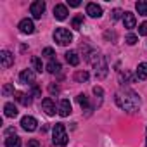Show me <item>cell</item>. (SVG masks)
<instances>
[{"mask_svg": "<svg viewBox=\"0 0 147 147\" xmlns=\"http://www.w3.org/2000/svg\"><path fill=\"white\" fill-rule=\"evenodd\" d=\"M114 100H116V104H118L119 109H123V111H126V113H130V114L137 113L138 107H140V97H138L133 90H130V88H121V90H118Z\"/></svg>", "mask_w": 147, "mask_h": 147, "instance_id": "cell-1", "label": "cell"}, {"mask_svg": "<svg viewBox=\"0 0 147 147\" xmlns=\"http://www.w3.org/2000/svg\"><path fill=\"white\" fill-rule=\"evenodd\" d=\"M52 142L55 144V145H66L67 144V133H66V128H64V125L62 123H57L55 126H54V130H52Z\"/></svg>", "mask_w": 147, "mask_h": 147, "instance_id": "cell-2", "label": "cell"}, {"mask_svg": "<svg viewBox=\"0 0 147 147\" xmlns=\"http://www.w3.org/2000/svg\"><path fill=\"white\" fill-rule=\"evenodd\" d=\"M54 40L59 43V45H69L73 42V33L66 28H57L54 31Z\"/></svg>", "mask_w": 147, "mask_h": 147, "instance_id": "cell-3", "label": "cell"}, {"mask_svg": "<svg viewBox=\"0 0 147 147\" xmlns=\"http://www.w3.org/2000/svg\"><path fill=\"white\" fill-rule=\"evenodd\" d=\"M106 75H107V62H106V59L100 55V57L97 59V62H95V76H97L99 80H102V78H106Z\"/></svg>", "mask_w": 147, "mask_h": 147, "instance_id": "cell-4", "label": "cell"}, {"mask_svg": "<svg viewBox=\"0 0 147 147\" xmlns=\"http://www.w3.org/2000/svg\"><path fill=\"white\" fill-rule=\"evenodd\" d=\"M30 12L33 14L35 19H40L43 16V12H45V2H43V0H36V2H33L31 7H30Z\"/></svg>", "mask_w": 147, "mask_h": 147, "instance_id": "cell-5", "label": "cell"}, {"mask_svg": "<svg viewBox=\"0 0 147 147\" xmlns=\"http://www.w3.org/2000/svg\"><path fill=\"white\" fill-rule=\"evenodd\" d=\"M36 125H38V121H36L33 116H24V118L21 119V126H23L26 131H35V130H36Z\"/></svg>", "mask_w": 147, "mask_h": 147, "instance_id": "cell-6", "label": "cell"}, {"mask_svg": "<svg viewBox=\"0 0 147 147\" xmlns=\"http://www.w3.org/2000/svg\"><path fill=\"white\" fill-rule=\"evenodd\" d=\"M19 82L24 83V85H28V83H35V71H33V69H24V71H21Z\"/></svg>", "mask_w": 147, "mask_h": 147, "instance_id": "cell-7", "label": "cell"}, {"mask_svg": "<svg viewBox=\"0 0 147 147\" xmlns=\"http://www.w3.org/2000/svg\"><path fill=\"white\" fill-rule=\"evenodd\" d=\"M19 31L21 33H24V35H31L33 31H35V24H33V21L31 19H23L21 23H19Z\"/></svg>", "mask_w": 147, "mask_h": 147, "instance_id": "cell-8", "label": "cell"}, {"mask_svg": "<svg viewBox=\"0 0 147 147\" xmlns=\"http://www.w3.org/2000/svg\"><path fill=\"white\" fill-rule=\"evenodd\" d=\"M42 109L49 114V116H54L57 111H55V104H54V100L50 99V97H47V99H43L42 100Z\"/></svg>", "mask_w": 147, "mask_h": 147, "instance_id": "cell-9", "label": "cell"}, {"mask_svg": "<svg viewBox=\"0 0 147 147\" xmlns=\"http://www.w3.org/2000/svg\"><path fill=\"white\" fill-rule=\"evenodd\" d=\"M0 61H2V67H11L14 64V55L9 50H2L0 52Z\"/></svg>", "mask_w": 147, "mask_h": 147, "instance_id": "cell-10", "label": "cell"}, {"mask_svg": "<svg viewBox=\"0 0 147 147\" xmlns=\"http://www.w3.org/2000/svg\"><path fill=\"white\" fill-rule=\"evenodd\" d=\"M87 14L90 18H100L102 16V7L94 4V2H90V4H87Z\"/></svg>", "mask_w": 147, "mask_h": 147, "instance_id": "cell-11", "label": "cell"}, {"mask_svg": "<svg viewBox=\"0 0 147 147\" xmlns=\"http://www.w3.org/2000/svg\"><path fill=\"white\" fill-rule=\"evenodd\" d=\"M54 18L59 19V21H64V19L67 18V7L62 5V4H57V5L54 7Z\"/></svg>", "mask_w": 147, "mask_h": 147, "instance_id": "cell-12", "label": "cell"}, {"mask_svg": "<svg viewBox=\"0 0 147 147\" xmlns=\"http://www.w3.org/2000/svg\"><path fill=\"white\" fill-rule=\"evenodd\" d=\"M57 113H59V116H62V118L69 116V114H71V102H69L67 99H62V100H61V104H59Z\"/></svg>", "mask_w": 147, "mask_h": 147, "instance_id": "cell-13", "label": "cell"}, {"mask_svg": "<svg viewBox=\"0 0 147 147\" xmlns=\"http://www.w3.org/2000/svg\"><path fill=\"white\" fill-rule=\"evenodd\" d=\"M123 24H125L126 30H133L135 24H137L135 14H131V12H125V16H123Z\"/></svg>", "mask_w": 147, "mask_h": 147, "instance_id": "cell-14", "label": "cell"}, {"mask_svg": "<svg viewBox=\"0 0 147 147\" xmlns=\"http://www.w3.org/2000/svg\"><path fill=\"white\" fill-rule=\"evenodd\" d=\"M64 55H66L67 64H71V66H78V64H80V57H78V54H76L75 50H69V52H66Z\"/></svg>", "mask_w": 147, "mask_h": 147, "instance_id": "cell-15", "label": "cell"}, {"mask_svg": "<svg viewBox=\"0 0 147 147\" xmlns=\"http://www.w3.org/2000/svg\"><path fill=\"white\" fill-rule=\"evenodd\" d=\"M4 111H5V116H7V118H16V116H18V107H16L12 102H7V104L4 106Z\"/></svg>", "mask_w": 147, "mask_h": 147, "instance_id": "cell-16", "label": "cell"}, {"mask_svg": "<svg viewBox=\"0 0 147 147\" xmlns=\"http://www.w3.org/2000/svg\"><path fill=\"white\" fill-rule=\"evenodd\" d=\"M137 78L138 80H147V62H140L137 66Z\"/></svg>", "mask_w": 147, "mask_h": 147, "instance_id": "cell-17", "label": "cell"}, {"mask_svg": "<svg viewBox=\"0 0 147 147\" xmlns=\"http://www.w3.org/2000/svg\"><path fill=\"white\" fill-rule=\"evenodd\" d=\"M5 147H21V138L14 133L11 137L5 138Z\"/></svg>", "mask_w": 147, "mask_h": 147, "instance_id": "cell-18", "label": "cell"}, {"mask_svg": "<svg viewBox=\"0 0 147 147\" xmlns=\"http://www.w3.org/2000/svg\"><path fill=\"white\" fill-rule=\"evenodd\" d=\"M16 100L21 102L23 106H30V104H31V95H30V94H21V92H18V94H16Z\"/></svg>", "mask_w": 147, "mask_h": 147, "instance_id": "cell-19", "label": "cell"}, {"mask_svg": "<svg viewBox=\"0 0 147 147\" xmlns=\"http://www.w3.org/2000/svg\"><path fill=\"white\" fill-rule=\"evenodd\" d=\"M47 71L50 73V75H57V73H61V64L57 61H50L47 64Z\"/></svg>", "mask_w": 147, "mask_h": 147, "instance_id": "cell-20", "label": "cell"}, {"mask_svg": "<svg viewBox=\"0 0 147 147\" xmlns=\"http://www.w3.org/2000/svg\"><path fill=\"white\" fill-rule=\"evenodd\" d=\"M135 9L140 16H147V2L145 0H138V2L135 4Z\"/></svg>", "mask_w": 147, "mask_h": 147, "instance_id": "cell-21", "label": "cell"}, {"mask_svg": "<svg viewBox=\"0 0 147 147\" xmlns=\"http://www.w3.org/2000/svg\"><path fill=\"white\" fill-rule=\"evenodd\" d=\"M76 100H78V104L83 107V111H88V109H90V102H88V97H87V95L80 94V95L76 97Z\"/></svg>", "mask_w": 147, "mask_h": 147, "instance_id": "cell-22", "label": "cell"}, {"mask_svg": "<svg viewBox=\"0 0 147 147\" xmlns=\"http://www.w3.org/2000/svg\"><path fill=\"white\" fill-rule=\"evenodd\" d=\"M82 24H83V14H78L75 19L71 21V26L75 28V30H80V28H82Z\"/></svg>", "mask_w": 147, "mask_h": 147, "instance_id": "cell-23", "label": "cell"}, {"mask_svg": "<svg viewBox=\"0 0 147 147\" xmlns=\"http://www.w3.org/2000/svg\"><path fill=\"white\" fill-rule=\"evenodd\" d=\"M75 80H76V82H87V80H88V73H87V71H76Z\"/></svg>", "mask_w": 147, "mask_h": 147, "instance_id": "cell-24", "label": "cell"}, {"mask_svg": "<svg viewBox=\"0 0 147 147\" xmlns=\"http://www.w3.org/2000/svg\"><path fill=\"white\" fill-rule=\"evenodd\" d=\"M31 64H33L35 71H38V73H42V71H43V64H42V61H40L38 57H33V59H31Z\"/></svg>", "mask_w": 147, "mask_h": 147, "instance_id": "cell-25", "label": "cell"}, {"mask_svg": "<svg viewBox=\"0 0 147 147\" xmlns=\"http://www.w3.org/2000/svg\"><path fill=\"white\" fill-rule=\"evenodd\" d=\"M42 55H43V57H47V59H50V61H54V55H55V52H54V49H50V47H45V49H43V52H42Z\"/></svg>", "mask_w": 147, "mask_h": 147, "instance_id": "cell-26", "label": "cell"}, {"mask_svg": "<svg viewBox=\"0 0 147 147\" xmlns=\"http://www.w3.org/2000/svg\"><path fill=\"white\" fill-rule=\"evenodd\" d=\"M2 94H4L5 97H9L11 94H14V87H12L11 83H7V85H4V88H2Z\"/></svg>", "mask_w": 147, "mask_h": 147, "instance_id": "cell-27", "label": "cell"}, {"mask_svg": "<svg viewBox=\"0 0 147 147\" xmlns=\"http://www.w3.org/2000/svg\"><path fill=\"white\" fill-rule=\"evenodd\" d=\"M137 42H138V36H137V35H128V36H126V43H128V45H135Z\"/></svg>", "mask_w": 147, "mask_h": 147, "instance_id": "cell-28", "label": "cell"}, {"mask_svg": "<svg viewBox=\"0 0 147 147\" xmlns=\"http://www.w3.org/2000/svg\"><path fill=\"white\" fill-rule=\"evenodd\" d=\"M138 35H142V36L147 35V21H144V23L138 26Z\"/></svg>", "mask_w": 147, "mask_h": 147, "instance_id": "cell-29", "label": "cell"}, {"mask_svg": "<svg viewBox=\"0 0 147 147\" xmlns=\"http://www.w3.org/2000/svg\"><path fill=\"white\" fill-rule=\"evenodd\" d=\"M123 16H125V12H123L121 9H114V11H113V19H114V21L119 19V18H123Z\"/></svg>", "mask_w": 147, "mask_h": 147, "instance_id": "cell-30", "label": "cell"}, {"mask_svg": "<svg viewBox=\"0 0 147 147\" xmlns=\"http://www.w3.org/2000/svg\"><path fill=\"white\" fill-rule=\"evenodd\" d=\"M94 94H95L99 99H102V94H104V92H102V88H100V87H94Z\"/></svg>", "mask_w": 147, "mask_h": 147, "instance_id": "cell-31", "label": "cell"}, {"mask_svg": "<svg viewBox=\"0 0 147 147\" xmlns=\"http://www.w3.org/2000/svg\"><path fill=\"white\" fill-rule=\"evenodd\" d=\"M28 147H40V144H38L36 138H31V140L28 142Z\"/></svg>", "mask_w": 147, "mask_h": 147, "instance_id": "cell-32", "label": "cell"}, {"mask_svg": "<svg viewBox=\"0 0 147 147\" xmlns=\"http://www.w3.org/2000/svg\"><path fill=\"white\" fill-rule=\"evenodd\" d=\"M71 7H78L80 5V0H69V2H67Z\"/></svg>", "mask_w": 147, "mask_h": 147, "instance_id": "cell-33", "label": "cell"}, {"mask_svg": "<svg viewBox=\"0 0 147 147\" xmlns=\"http://www.w3.org/2000/svg\"><path fill=\"white\" fill-rule=\"evenodd\" d=\"M50 92H52V94H57V92H59V88H57L55 85H50Z\"/></svg>", "mask_w": 147, "mask_h": 147, "instance_id": "cell-34", "label": "cell"}, {"mask_svg": "<svg viewBox=\"0 0 147 147\" xmlns=\"http://www.w3.org/2000/svg\"><path fill=\"white\" fill-rule=\"evenodd\" d=\"M33 94H35V95H40V88H38V87H36V85H35V87H33Z\"/></svg>", "mask_w": 147, "mask_h": 147, "instance_id": "cell-35", "label": "cell"}, {"mask_svg": "<svg viewBox=\"0 0 147 147\" xmlns=\"http://www.w3.org/2000/svg\"><path fill=\"white\" fill-rule=\"evenodd\" d=\"M145 147H147V142H145Z\"/></svg>", "mask_w": 147, "mask_h": 147, "instance_id": "cell-36", "label": "cell"}]
</instances>
